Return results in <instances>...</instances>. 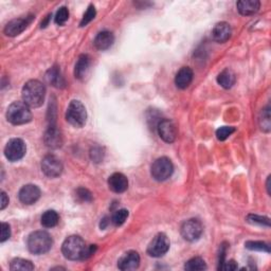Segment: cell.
<instances>
[{"label": "cell", "mask_w": 271, "mask_h": 271, "mask_svg": "<svg viewBox=\"0 0 271 271\" xmlns=\"http://www.w3.org/2000/svg\"><path fill=\"white\" fill-rule=\"evenodd\" d=\"M0 199H1V201H0V209L4 210L5 207L8 205V197L6 196L5 192L1 191V195H0Z\"/></svg>", "instance_id": "cell-38"}, {"label": "cell", "mask_w": 271, "mask_h": 271, "mask_svg": "<svg viewBox=\"0 0 271 271\" xmlns=\"http://www.w3.org/2000/svg\"><path fill=\"white\" fill-rule=\"evenodd\" d=\"M245 247L247 249H249V250H252V251H265L267 253L270 252L269 245L264 243V242L250 241V242H247L245 244Z\"/></svg>", "instance_id": "cell-29"}, {"label": "cell", "mask_w": 271, "mask_h": 271, "mask_svg": "<svg viewBox=\"0 0 271 271\" xmlns=\"http://www.w3.org/2000/svg\"><path fill=\"white\" fill-rule=\"evenodd\" d=\"M45 144L50 148H58L63 144V136L62 133L57 130V127L51 124L45 133L44 137Z\"/></svg>", "instance_id": "cell-15"}, {"label": "cell", "mask_w": 271, "mask_h": 271, "mask_svg": "<svg viewBox=\"0 0 271 271\" xmlns=\"http://www.w3.org/2000/svg\"><path fill=\"white\" fill-rule=\"evenodd\" d=\"M231 33L232 31L230 24L228 22L222 21L214 25L213 30H212V37H213L215 41L223 44V42H226L231 37Z\"/></svg>", "instance_id": "cell-17"}, {"label": "cell", "mask_w": 271, "mask_h": 271, "mask_svg": "<svg viewBox=\"0 0 271 271\" xmlns=\"http://www.w3.org/2000/svg\"><path fill=\"white\" fill-rule=\"evenodd\" d=\"M270 176L268 177V179H267V183H266V188H267V190H268V194L270 195L271 194V192H270Z\"/></svg>", "instance_id": "cell-40"}, {"label": "cell", "mask_w": 271, "mask_h": 271, "mask_svg": "<svg viewBox=\"0 0 271 271\" xmlns=\"http://www.w3.org/2000/svg\"><path fill=\"white\" fill-rule=\"evenodd\" d=\"M96 14H97V12H96L95 5L90 4L88 6V8H87L86 13H85L84 16H83V18H82L81 23H80V27H85V25H87L90 21H92L93 19H95Z\"/></svg>", "instance_id": "cell-32"}, {"label": "cell", "mask_w": 271, "mask_h": 271, "mask_svg": "<svg viewBox=\"0 0 271 271\" xmlns=\"http://www.w3.org/2000/svg\"><path fill=\"white\" fill-rule=\"evenodd\" d=\"M34 265L32 264V262L29 260H24V259H14L11 262L10 269L13 271L17 270H21V271H31L34 270Z\"/></svg>", "instance_id": "cell-25"}, {"label": "cell", "mask_w": 271, "mask_h": 271, "mask_svg": "<svg viewBox=\"0 0 271 271\" xmlns=\"http://www.w3.org/2000/svg\"><path fill=\"white\" fill-rule=\"evenodd\" d=\"M90 155H91V159L95 161V162H100V161L103 159V151H102L100 147L93 148L90 152Z\"/></svg>", "instance_id": "cell-36"}, {"label": "cell", "mask_w": 271, "mask_h": 271, "mask_svg": "<svg viewBox=\"0 0 271 271\" xmlns=\"http://www.w3.org/2000/svg\"><path fill=\"white\" fill-rule=\"evenodd\" d=\"M22 100L31 108L40 107L46 97V87L38 80H31L24 84L21 91Z\"/></svg>", "instance_id": "cell-2"}, {"label": "cell", "mask_w": 271, "mask_h": 271, "mask_svg": "<svg viewBox=\"0 0 271 271\" xmlns=\"http://www.w3.org/2000/svg\"><path fill=\"white\" fill-rule=\"evenodd\" d=\"M184 269L189 271H201L207 269V264L201 258H193L185 263Z\"/></svg>", "instance_id": "cell-26"}, {"label": "cell", "mask_w": 271, "mask_h": 271, "mask_svg": "<svg viewBox=\"0 0 271 271\" xmlns=\"http://www.w3.org/2000/svg\"><path fill=\"white\" fill-rule=\"evenodd\" d=\"M76 196H78L82 201H91L92 200L91 193L84 188H80L78 191H76Z\"/></svg>", "instance_id": "cell-35"}, {"label": "cell", "mask_w": 271, "mask_h": 271, "mask_svg": "<svg viewBox=\"0 0 271 271\" xmlns=\"http://www.w3.org/2000/svg\"><path fill=\"white\" fill-rule=\"evenodd\" d=\"M90 65V57L87 54H82L75 64L74 75L76 79H83L86 74Z\"/></svg>", "instance_id": "cell-23"}, {"label": "cell", "mask_w": 271, "mask_h": 271, "mask_svg": "<svg viewBox=\"0 0 271 271\" xmlns=\"http://www.w3.org/2000/svg\"><path fill=\"white\" fill-rule=\"evenodd\" d=\"M11 236V227L8 224L2 223L1 224V237H0V242L4 243L5 241H7L10 239Z\"/></svg>", "instance_id": "cell-34"}, {"label": "cell", "mask_w": 271, "mask_h": 271, "mask_svg": "<svg viewBox=\"0 0 271 271\" xmlns=\"http://www.w3.org/2000/svg\"><path fill=\"white\" fill-rule=\"evenodd\" d=\"M7 121L13 125H23L31 122L32 113L24 102H13L6 110Z\"/></svg>", "instance_id": "cell-4"}, {"label": "cell", "mask_w": 271, "mask_h": 271, "mask_svg": "<svg viewBox=\"0 0 271 271\" xmlns=\"http://www.w3.org/2000/svg\"><path fill=\"white\" fill-rule=\"evenodd\" d=\"M261 6V2L258 0H242L236 3L237 11L240 12L241 15L244 16H250L256 14Z\"/></svg>", "instance_id": "cell-20"}, {"label": "cell", "mask_w": 271, "mask_h": 271, "mask_svg": "<svg viewBox=\"0 0 271 271\" xmlns=\"http://www.w3.org/2000/svg\"><path fill=\"white\" fill-rule=\"evenodd\" d=\"M129 211L125 210V209H120V210H117L115 213L113 214V217H112V223L115 225V226H122L125 220L127 219V217H129Z\"/></svg>", "instance_id": "cell-28"}, {"label": "cell", "mask_w": 271, "mask_h": 271, "mask_svg": "<svg viewBox=\"0 0 271 271\" xmlns=\"http://www.w3.org/2000/svg\"><path fill=\"white\" fill-rule=\"evenodd\" d=\"M235 132V129L232 126H223L219 127L216 131V137L219 141H225Z\"/></svg>", "instance_id": "cell-31"}, {"label": "cell", "mask_w": 271, "mask_h": 271, "mask_svg": "<svg viewBox=\"0 0 271 271\" xmlns=\"http://www.w3.org/2000/svg\"><path fill=\"white\" fill-rule=\"evenodd\" d=\"M193 70L190 67H182L175 76V84L178 88L186 89L193 81Z\"/></svg>", "instance_id": "cell-18"}, {"label": "cell", "mask_w": 271, "mask_h": 271, "mask_svg": "<svg viewBox=\"0 0 271 271\" xmlns=\"http://www.w3.org/2000/svg\"><path fill=\"white\" fill-rule=\"evenodd\" d=\"M109 224V220L107 217H105L103 220L101 222V229H105L106 226Z\"/></svg>", "instance_id": "cell-39"}, {"label": "cell", "mask_w": 271, "mask_h": 271, "mask_svg": "<svg viewBox=\"0 0 271 271\" xmlns=\"http://www.w3.org/2000/svg\"><path fill=\"white\" fill-rule=\"evenodd\" d=\"M235 74L229 68H226L217 75V83L225 89H230L235 84Z\"/></svg>", "instance_id": "cell-22"}, {"label": "cell", "mask_w": 271, "mask_h": 271, "mask_svg": "<svg viewBox=\"0 0 271 271\" xmlns=\"http://www.w3.org/2000/svg\"><path fill=\"white\" fill-rule=\"evenodd\" d=\"M157 131L159 137L166 143H173L177 137V129L169 120H162L158 123Z\"/></svg>", "instance_id": "cell-12"}, {"label": "cell", "mask_w": 271, "mask_h": 271, "mask_svg": "<svg viewBox=\"0 0 271 271\" xmlns=\"http://www.w3.org/2000/svg\"><path fill=\"white\" fill-rule=\"evenodd\" d=\"M66 120L68 123H70L74 127H78V129H81L86 124L87 112L81 101L73 100L70 102L66 112Z\"/></svg>", "instance_id": "cell-5"}, {"label": "cell", "mask_w": 271, "mask_h": 271, "mask_svg": "<svg viewBox=\"0 0 271 271\" xmlns=\"http://www.w3.org/2000/svg\"><path fill=\"white\" fill-rule=\"evenodd\" d=\"M247 222L253 225H260V226H266L270 227V219L268 217H263L260 215L249 214L247 216Z\"/></svg>", "instance_id": "cell-33"}, {"label": "cell", "mask_w": 271, "mask_h": 271, "mask_svg": "<svg viewBox=\"0 0 271 271\" xmlns=\"http://www.w3.org/2000/svg\"><path fill=\"white\" fill-rule=\"evenodd\" d=\"M180 232L185 241L196 242L202 235L203 227L202 224L200 223V220L196 218H191L182 224Z\"/></svg>", "instance_id": "cell-7"}, {"label": "cell", "mask_w": 271, "mask_h": 271, "mask_svg": "<svg viewBox=\"0 0 271 271\" xmlns=\"http://www.w3.org/2000/svg\"><path fill=\"white\" fill-rule=\"evenodd\" d=\"M140 265V256L137 251H127L118 262V267L123 271L137 269Z\"/></svg>", "instance_id": "cell-14"}, {"label": "cell", "mask_w": 271, "mask_h": 271, "mask_svg": "<svg viewBox=\"0 0 271 271\" xmlns=\"http://www.w3.org/2000/svg\"><path fill=\"white\" fill-rule=\"evenodd\" d=\"M28 249L31 253L40 256V254L47 253L53 245V241L51 235L46 231H35L29 235Z\"/></svg>", "instance_id": "cell-3"}, {"label": "cell", "mask_w": 271, "mask_h": 271, "mask_svg": "<svg viewBox=\"0 0 271 271\" xmlns=\"http://www.w3.org/2000/svg\"><path fill=\"white\" fill-rule=\"evenodd\" d=\"M220 269H224L226 271H233V270L237 269V264L233 260H231V261H229L227 263H224L222 268H220Z\"/></svg>", "instance_id": "cell-37"}, {"label": "cell", "mask_w": 271, "mask_h": 271, "mask_svg": "<svg viewBox=\"0 0 271 271\" xmlns=\"http://www.w3.org/2000/svg\"><path fill=\"white\" fill-rule=\"evenodd\" d=\"M34 18L33 15L27 16V17H22V18H16L11 20L8 22L5 28H4V33L5 35L15 37L17 35H19L20 33H22L25 29L28 28V25L32 22Z\"/></svg>", "instance_id": "cell-11"}, {"label": "cell", "mask_w": 271, "mask_h": 271, "mask_svg": "<svg viewBox=\"0 0 271 271\" xmlns=\"http://www.w3.org/2000/svg\"><path fill=\"white\" fill-rule=\"evenodd\" d=\"M169 249V241L164 233L157 234L147 247V254L152 258H161Z\"/></svg>", "instance_id": "cell-9"}, {"label": "cell", "mask_w": 271, "mask_h": 271, "mask_svg": "<svg viewBox=\"0 0 271 271\" xmlns=\"http://www.w3.org/2000/svg\"><path fill=\"white\" fill-rule=\"evenodd\" d=\"M68 19H69V11H68V8L66 6L59 7L54 18L55 23L58 25H63L67 22Z\"/></svg>", "instance_id": "cell-30"}, {"label": "cell", "mask_w": 271, "mask_h": 271, "mask_svg": "<svg viewBox=\"0 0 271 271\" xmlns=\"http://www.w3.org/2000/svg\"><path fill=\"white\" fill-rule=\"evenodd\" d=\"M97 250L96 245L87 246L79 235H71L67 237L62 246L64 257L71 261L86 260L90 258Z\"/></svg>", "instance_id": "cell-1"}, {"label": "cell", "mask_w": 271, "mask_h": 271, "mask_svg": "<svg viewBox=\"0 0 271 271\" xmlns=\"http://www.w3.org/2000/svg\"><path fill=\"white\" fill-rule=\"evenodd\" d=\"M174 165L166 157H160L154 161L150 167V174L157 181H165L172 176Z\"/></svg>", "instance_id": "cell-6"}, {"label": "cell", "mask_w": 271, "mask_h": 271, "mask_svg": "<svg viewBox=\"0 0 271 271\" xmlns=\"http://www.w3.org/2000/svg\"><path fill=\"white\" fill-rule=\"evenodd\" d=\"M46 81L48 84H50L51 86H53L55 88H64L66 82L64 80V76L61 73V70L57 66H53L52 68L47 71L46 73Z\"/></svg>", "instance_id": "cell-19"}, {"label": "cell", "mask_w": 271, "mask_h": 271, "mask_svg": "<svg viewBox=\"0 0 271 271\" xmlns=\"http://www.w3.org/2000/svg\"><path fill=\"white\" fill-rule=\"evenodd\" d=\"M59 216L54 210H48L41 215L40 223L45 228H53L58 224Z\"/></svg>", "instance_id": "cell-24"}, {"label": "cell", "mask_w": 271, "mask_h": 271, "mask_svg": "<svg viewBox=\"0 0 271 271\" xmlns=\"http://www.w3.org/2000/svg\"><path fill=\"white\" fill-rule=\"evenodd\" d=\"M41 171L50 178H56L63 172V163L55 155H47L41 161Z\"/></svg>", "instance_id": "cell-10"}, {"label": "cell", "mask_w": 271, "mask_h": 271, "mask_svg": "<svg viewBox=\"0 0 271 271\" xmlns=\"http://www.w3.org/2000/svg\"><path fill=\"white\" fill-rule=\"evenodd\" d=\"M19 200L24 205H33L40 197V190L35 184H25L18 193Z\"/></svg>", "instance_id": "cell-13"}, {"label": "cell", "mask_w": 271, "mask_h": 271, "mask_svg": "<svg viewBox=\"0 0 271 271\" xmlns=\"http://www.w3.org/2000/svg\"><path fill=\"white\" fill-rule=\"evenodd\" d=\"M115 41V36L112 32L109 31H102L100 32L95 38V46L98 50L104 51L109 49L113 46Z\"/></svg>", "instance_id": "cell-21"}, {"label": "cell", "mask_w": 271, "mask_h": 271, "mask_svg": "<svg viewBox=\"0 0 271 271\" xmlns=\"http://www.w3.org/2000/svg\"><path fill=\"white\" fill-rule=\"evenodd\" d=\"M109 189L115 193H123L129 189V179L122 173H115L108 178Z\"/></svg>", "instance_id": "cell-16"}, {"label": "cell", "mask_w": 271, "mask_h": 271, "mask_svg": "<svg viewBox=\"0 0 271 271\" xmlns=\"http://www.w3.org/2000/svg\"><path fill=\"white\" fill-rule=\"evenodd\" d=\"M25 151H27V147H25L24 142L21 139L14 138L6 143L4 147V156L8 161L15 162V161L23 158Z\"/></svg>", "instance_id": "cell-8"}, {"label": "cell", "mask_w": 271, "mask_h": 271, "mask_svg": "<svg viewBox=\"0 0 271 271\" xmlns=\"http://www.w3.org/2000/svg\"><path fill=\"white\" fill-rule=\"evenodd\" d=\"M259 122H260L261 130L263 132H265V133L270 132L271 124H270V108H269V106H267L266 108H264L262 110L260 119H259Z\"/></svg>", "instance_id": "cell-27"}]
</instances>
